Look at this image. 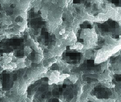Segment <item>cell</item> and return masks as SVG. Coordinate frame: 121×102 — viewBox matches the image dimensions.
<instances>
[{
    "instance_id": "3957f363",
    "label": "cell",
    "mask_w": 121,
    "mask_h": 102,
    "mask_svg": "<svg viewBox=\"0 0 121 102\" xmlns=\"http://www.w3.org/2000/svg\"><path fill=\"white\" fill-rule=\"evenodd\" d=\"M23 21V18L20 16L17 17L15 20V21H16V22H17V24L18 23H22Z\"/></svg>"
},
{
    "instance_id": "6da1fadb",
    "label": "cell",
    "mask_w": 121,
    "mask_h": 102,
    "mask_svg": "<svg viewBox=\"0 0 121 102\" xmlns=\"http://www.w3.org/2000/svg\"><path fill=\"white\" fill-rule=\"evenodd\" d=\"M9 102H33L31 100V99H29V97H26L24 99H16L15 100H13L12 101H10Z\"/></svg>"
},
{
    "instance_id": "7a4b0ae2",
    "label": "cell",
    "mask_w": 121,
    "mask_h": 102,
    "mask_svg": "<svg viewBox=\"0 0 121 102\" xmlns=\"http://www.w3.org/2000/svg\"><path fill=\"white\" fill-rule=\"evenodd\" d=\"M23 51L25 55L28 56L32 52V49L29 46H26L24 48Z\"/></svg>"
},
{
    "instance_id": "277c9868",
    "label": "cell",
    "mask_w": 121,
    "mask_h": 102,
    "mask_svg": "<svg viewBox=\"0 0 121 102\" xmlns=\"http://www.w3.org/2000/svg\"><path fill=\"white\" fill-rule=\"evenodd\" d=\"M65 33V30H64V29H62L59 31V34L60 35H63Z\"/></svg>"
}]
</instances>
